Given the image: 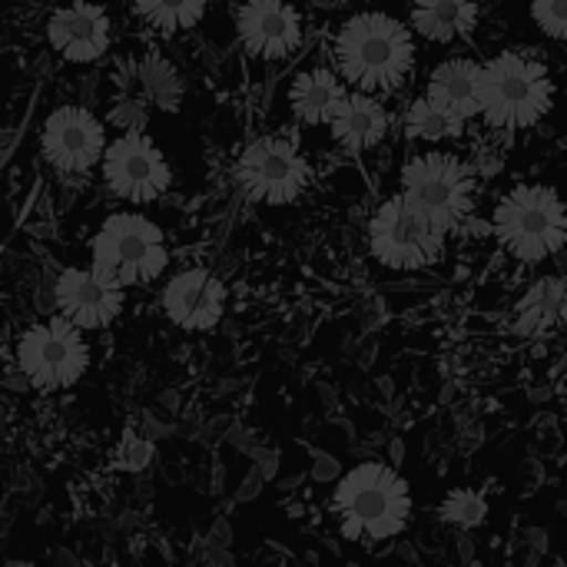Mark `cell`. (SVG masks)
Returning <instances> with one entry per match:
<instances>
[{"mask_svg":"<svg viewBox=\"0 0 567 567\" xmlns=\"http://www.w3.org/2000/svg\"><path fill=\"white\" fill-rule=\"evenodd\" d=\"M402 193L452 229H458V223L475 206V173L465 166L462 156L429 150L402 166Z\"/></svg>","mask_w":567,"mask_h":567,"instance_id":"cell-9","label":"cell"},{"mask_svg":"<svg viewBox=\"0 0 567 567\" xmlns=\"http://www.w3.org/2000/svg\"><path fill=\"white\" fill-rule=\"evenodd\" d=\"M233 176L246 199L259 206H292L309 189L312 166L296 140L266 133L239 153Z\"/></svg>","mask_w":567,"mask_h":567,"instance_id":"cell-7","label":"cell"},{"mask_svg":"<svg viewBox=\"0 0 567 567\" xmlns=\"http://www.w3.org/2000/svg\"><path fill=\"white\" fill-rule=\"evenodd\" d=\"M532 23L548 37L567 43V0H532Z\"/></svg>","mask_w":567,"mask_h":567,"instance_id":"cell-26","label":"cell"},{"mask_svg":"<svg viewBox=\"0 0 567 567\" xmlns=\"http://www.w3.org/2000/svg\"><path fill=\"white\" fill-rule=\"evenodd\" d=\"M488 515V505L478 492L472 488H462V492H452L442 505V522L455 525V528H478Z\"/></svg>","mask_w":567,"mask_h":567,"instance_id":"cell-24","label":"cell"},{"mask_svg":"<svg viewBox=\"0 0 567 567\" xmlns=\"http://www.w3.org/2000/svg\"><path fill=\"white\" fill-rule=\"evenodd\" d=\"M209 0H133L136 17L163 40L189 33L206 17Z\"/></svg>","mask_w":567,"mask_h":567,"instance_id":"cell-22","label":"cell"},{"mask_svg":"<svg viewBox=\"0 0 567 567\" xmlns=\"http://www.w3.org/2000/svg\"><path fill=\"white\" fill-rule=\"evenodd\" d=\"M465 123L468 120H462L458 113L445 110L429 93L415 96L412 106L405 110V136L415 140V143H425V146H439V143L458 140L465 133Z\"/></svg>","mask_w":567,"mask_h":567,"instance_id":"cell-21","label":"cell"},{"mask_svg":"<svg viewBox=\"0 0 567 567\" xmlns=\"http://www.w3.org/2000/svg\"><path fill=\"white\" fill-rule=\"evenodd\" d=\"M106 123L83 103H60L43 116L40 153L63 176H86L103 163Z\"/></svg>","mask_w":567,"mask_h":567,"instance_id":"cell-11","label":"cell"},{"mask_svg":"<svg viewBox=\"0 0 567 567\" xmlns=\"http://www.w3.org/2000/svg\"><path fill=\"white\" fill-rule=\"evenodd\" d=\"M106 123L116 126L120 133H143L150 126V103L143 96H120L110 106Z\"/></svg>","mask_w":567,"mask_h":567,"instance_id":"cell-25","label":"cell"},{"mask_svg":"<svg viewBox=\"0 0 567 567\" xmlns=\"http://www.w3.org/2000/svg\"><path fill=\"white\" fill-rule=\"evenodd\" d=\"M133 76L140 83V96L156 106V110H179L183 100H186V83H183V73L173 66V60H166L159 50H150L136 66H133Z\"/></svg>","mask_w":567,"mask_h":567,"instance_id":"cell-20","label":"cell"},{"mask_svg":"<svg viewBox=\"0 0 567 567\" xmlns=\"http://www.w3.org/2000/svg\"><path fill=\"white\" fill-rule=\"evenodd\" d=\"M150 462V445H140L136 439H126V449L120 455V468H143Z\"/></svg>","mask_w":567,"mask_h":567,"instance_id":"cell-27","label":"cell"},{"mask_svg":"<svg viewBox=\"0 0 567 567\" xmlns=\"http://www.w3.org/2000/svg\"><path fill=\"white\" fill-rule=\"evenodd\" d=\"M332 60L342 80L359 93H392L415 66L412 30L382 10L349 17L332 40Z\"/></svg>","mask_w":567,"mask_h":567,"instance_id":"cell-1","label":"cell"},{"mask_svg":"<svg viewBox=\"0 0 567 567\" xmlns=\"http://www.w3.org/2000/svg\"><path fill=\"white\" fill-rule=\"evenodd\" d=\"M17 369L40 392L76 385L90 369V346L83 329L63 316L27 326L17 339Z\"/></svg>","mask_w":567,"mask_h":567,"instance_id":"cell-8","label":"cell"},{"mask_svg":"<svg viewBox=\"0 0 567 567\" xmlns=\"http://www.w3.org/2000/svg\"><path fill=\"white\" fill-rule=\"evenodd\" d=\"M100 176H103V186L110 189V196L133 203V206L156 203L173 186V169H169L163 150L146 133L113 136L103 153Z\"/></svg>","mask_w":567,"mask_h":567,"instance_id":"cell-10","label":"cell"},{"mask_svg":"<svg viewBox=\"0 0 567 567\" xmlns=\"http://www.w3.org/2000/svg\"><path fill=\"white\" fill-rule=\"evenodd\" d=\"M492 233L518 262H545L567 246V203L551 186L518 183L498 199Z\"/></svg>","mask_w":567,"mask_h":567,"instance_id":"cell-4","label":"cell"},{"mask_svg":"<svg viewBox=\"0 0 567 567\" xmlns=\"http://www.w3.org/2000/svg\"><path fill=\"white\" fill-rule=\"evenodd\" d=\"M561 299H565V292H561L558 282H542V286L522 302V326H525V329H542V326L555 322L558 312H561Z\"/></svg>","mask_w":567,"mask_h":567,"instance_id":"cell-23","label":"cell"},{"mask_svg":"<svg viewBox=\"0 0 567 567\" xmlns=\"http://www.w3.org/2000/svg\"><path fill=\"white\" fill-rule=\"evenodd\" d=\"M166 236L143 213H110L90 239V269L116 289L150 286L166 272Z\"/></svg>","mask_w":567,"mask_h":567,"instance_id":"cell-5","label":"cell"},{"mask_svg":"<svg viewBox=\"0 0 567 567\" xmlns=\"http://www.w3.org/2000/svg\"><path fill=\"white\" fill-rule=\"evenodd\" d=\"M43 37L60 60L90 66L110 53L113 20H110L106 7H100L93 0H66L47 13Z\"/></svg>","mask_w":567,"mask_h":567,"instance_id":"cell-13","label":"cell"},{"mask_svg":"<svg viewBox=\"0 0 567 567\" xmlns=\"http://www.w3.org/2000/svg\"><path fill=\"white\" fill-rule=\"evenodd\" d=\"M555 106V76L545 60L502 50L482 63V120L502 133L538 126Z\"/></svg>","mask_w":567,"mask_h":567,"instance_id":"cell-2","label":"cell"},{"mask_svg":"<svg viewBox=\"0 0 567 567\" xmlns=\"http://www.w3.org/2000/svg\"><path fill=\"white\" fill-rule=\"evenodd\" d=\"M425 93L462 120L482 116V63L472 56H445L429 73Z\"/></svg>","mask_w":567,"mask_h":567,"instance_id":"cell-17","label":"cell"},{"mask_svg":"<svg viewBox=\"0 0 567 567\" xmlns=\"http://www.w3.org/2000/svg\"><path fill=\"white\" fill-rule=\"evenodd\" d=\"M53 302L63 319H70L83 332H96L123 312V289L110 286L93 269L66 266L53 282Z\"/></svg>","mask_w":567,"mask_h":567,"instance_id":"cell-15","label":"cell"},{"mask_svg":"<svg viewBox=\"0 0 567 567\" xmlns=\"http://www.w3.org/2000/svg\"><path fill=\"white\" fill-rule=\"evenodd\" d=\"M243 50L266 63L292 60L306 43V27L289 0H243L233 10Z\"/></svg>","mask_w":567,"mask_h":567,"instance_id":"cell-12","label":"cell"},{"mask_svg":"<svg viewBox=\"0 0 567 567\" xmlns=\"http://www.w3.org/2000/svg\"><path fill=\"white\" fill-rule=\"evenodd\" d=\"M412 27L429 43L468 40L478 27V0H412Z\"/></svg>","mask_w":567,"mask_h":567,"instance_id":"cell-19","label":"cell"},{"mask_svg":"<svg viewBox=\"0 0 567 567\" xmlns=\"http://www.w3.org/2000/svg\"><path fill=\"white\" fill-rule=\"evenodd\" d=\"M455 229L412 203L405 193L389 196L369 219V252L389 269H429L445 256V243Z\"/></svg>","mask_w":567,"mask_h":567,"instance_id":"cell-6","label":"cell"},{"mask_svg":"<svg viewBox=\"0 0 567 567\" xmlns=\"http://www.w3.org/2000/svg\"><path fill=\"white\" fill-rule=\"evenodd\" d=\"M23 3H47V0H23Z\"/></svg>","mask_w":567,"mask_h":567,"instance_id":"cell-28","label":"cell"},{"mask_svg":"<svg viewBox=\"0 0 567 567\" xmlns=\"http://www.w3.org/2000/svg\"><path fill=\"white\" fill-rule=\"evenodd\" d=\"M389 126H392V120H389V110L382 106V100L375 93H359L355 90V93H349L339 120L329 130H332V140L346 153L359 156V153H369V150L382 146L385 136H389Z\"/></svg>","mask_w":567,"mask_h":567,"instance_id":"cell-18","label":"cell"},{"mask_svg":"<svg viewBox=\"0 0 567 567\" xmlns=\"http://www.w3.org/2000/svg\"><path fill=\"white\" fill-rule=\"evenodd\" d=\"M332 508L339 528L352 542H389L412 518L409 482L382 462H362L336 485Z\"/></svg>","mask_w":567,"mask_h":567,"instance_id":"cell-3","label":"cell"},{"mask_svg":"<svg viewBox=\"0 0 567 567\" xmlns=\"http://www.w3.org/2000/svg\"><path fill=\"white\" fill-rule=\"evenodd\" d=\"M166 319L186 332H209L226 312V286L213 269L189 266L179 269L159 296Z\"/></svg>","mask_w":567,"mask_h":567,"instance_id":"cell-14","label":"cell"},{"mask_svg":"<svg viewBox=\"0 0 567 567\" xmlns=\"http://www.w3.org/2000/svg\"><path fill=\"white\" fill-rule=\"evenodd\" d=\"M349 83L342 80V73L336 66L316 63L309 70H302L292 86H289V110L302 126H332L349 100Z\"/></svg>","mask_w":567,"mask_h":567,"instance_id":"cell-16","label":"cell"}]
</instances>
